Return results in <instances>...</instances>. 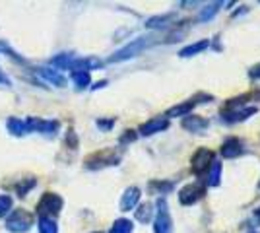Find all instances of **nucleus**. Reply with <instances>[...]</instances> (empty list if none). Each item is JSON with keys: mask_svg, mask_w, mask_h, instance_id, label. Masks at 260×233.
Wrapping results in <instances>:
<instances>
[{"mask_svg": "<svg viewBox=\"0 0 260 233\" xmlns=\"http://www.w3.org/2000/svg\"><path fill=\"white\" fill-rule=\"evenodd\" d=\"M208 171H210V173H208V185H210V187H217L219 181H221V163H219L217 159H214Z\"/></svg>", "mask_w": 260, "mask_h": 233, "instance_id": "nucleus-17", "label": "nucleus"}, {"mask_svg": "<svg viewBox=\"0 0 260 233\" xmlns=\"http://www.w3.org/2000/svg\"><path fill=\"white\" fill-rule=\"evenodd\" d=\"M153 218V206L150 202H146V204H140L138 206V210H136V220L142 223H148L150 220Z\"/></svg>", "mask_w": 260, "mask_h": 233, "instance_id": "nucleus-18", "label": "nucleus"}, {"mask_svg": "<svg viewBox=\"0 0 260 233\" xmlns=\"http://www.w3.org/2000/svg\"><path fill=\"white\" fill-rule=\"evenodd\" d=\"M132 229H134L132 222L126 220V218H120V220H115V223L111 225V231L109 233H132Z\"/></svg>", "mask_w": 260, "mask_h": 233, "instance_id": "nucleus-20", "label": "nucleus"}, {"mask_svg": "<svg viewBox=\"0 0 260 233\" xmlns=\"http://www.w3.org/2000/svg\"><path fill=\"white\" fill-rule=\"evenodd\" d=\"M138 200H140V189H138V187H128V189L124 190L122 198H120V204H119L120 210L130 212L138 204Z\"/></svg>", "mask_w": 260, "mask_h": 233, "instance_id": "nucleus-14", "label": "nucleus"}, {"mask_svg": "<svg viewBox=\"0 0 260 233\" xmlns=\"http://www.w3.org/2000/svg\"><path fill=\"white\" fill-rule=\"evenodd\" d=\"M250 233H256V231H250Z\"/></svg>", "mask_w": 260, "mask_h": 233, "instance_id": "nucleus-36", "label": "nucleus"}, {"mask_svg": "<svg viewBox=\"0 0 260 233\" xmlns=\"http://www.w3.org/2000/svg\"><path fill=\"white\" fill-rule=\"evenodd\" d=\"M113 124H115V121H113V119H109V121H105V119H99V121H98V126L101 128V130H109Z\"/></svg>", "mask_w": 260, "mask_h": 233, "instance_id": "nucleus-31", "label": "nucleus"}, {"mask_svg": "<svg viewBox=\"0 0 260 233\" xmlns=\"http://www.w3.org/2000/svg\"><path fill=\"white\" fill-rule=\"evenodd\" d=\"M212 161H214V152L208 148H200V150H196L190 159V169L194 175H204L212 165Z\"/></svg>", "mask_w": 260, "mask_h": 233, "instance_id": "nucleus-6", "label": "nucleus"}, {"mask_svg": "<svg viewBox=\"0 0 260 233\" xmlns=\"http://www.w3.org/2000/svg\"><path fill=\"white\" fill-rule=\"evenodd\" d=\"M0 84H4V86H10V80L2 74V70H0Z\"/></svg>", "mask_w": 260, "mask_h": 233, "instance_id": "nucleus-34", "label": "nucleus"}, {"mask_svg": "<svg viewBox=\"0 0 260 233\" xmlns=\"http://www.w3.org/2000/svg\"><path fill=\"white\" fill-rule=\"evenodd\" d=\"M37 72H39L47 82H51L53 86H56V88H64L66 86V78L62 76V74H58L56 70H51V68H37Z\"/></svg>", "mask_w": 260, "mask_h": 233, "instance_id": "nucleus-15", "label": "nucleus"}, {"mask_svg": "<svg viewBox=\"0 0 260 233\" xmlns=\"http://www.w3.org/2000/svg\"><path fill=\"white\" fill-rule=\"evenodd\" d=\"M66 142L72 146V148H76V146H78V140L74 138V132H72V130L68 132V138H66Z\"/></svg>", "mask_w": 260, "mask_h": 233, "instance_id": "nucleus-33", "label": "nucleus"}, {"mask_svg": "<svg viewBox=\"0 0 260 233\" xmlns=\"http://www.w3.org/2000/svg\"><path fill=\"white\" fill-rule=\"evenodd\" d=\"M39 233H58V227H56V222L53 218H39Z\"/></svg>", "mask_w": 260, "mask_h": 233, "instance_id": "nucleus-24", "label": "nucleus"}, {"mask_svg": "<svg viewBox=\"0 0 260 233\" xmlns=\"http://www.w3.org/2000/svg\"><path fill=\"white\" fill-rule=\"evenodd\" d=\"M33 222H35V218H33L31 212L23 210V208H16L10 214V218L6 220V229L12 233H25L31 229Z\"/></svg>", "mask_w": 260, "mask_h": 233, "instance_id": "nucleus-4", "label": "nucleus"}, {"mask_svg": "<svg viewBox=\"0 0 260 233\" xmlns=\"http://www.w3.org/2000/svg\"><path fill=\"white\" fill-rule=\"evenodd\" d=\"M12 204H14L12 196H8V194H0V218H4V216L12 210Z\"/></svg>", "mask_w": 260, "mask_h": 233, "instance_id": "nucleus-27", "label": "nucleus"}, {"mask_svg": "<svg viewBox=\"0 0 260 233\" xmlns=\"http://www.w3.org/2000/svg\"><path fill=\"white\" fill-rule=\"evenodd\" d=\"M258 111L254 105L250 107H241V109H233V111H221V121L228 122V124H235V122L247 121L249 117H252L254 113Z\"/></svg>", "mask_w": 260, "mask_h": 233, "instance_id": "nucleus-9", "label": "nucleus"}, {"mask_svg": "<svg viewBox=\"0 0 260 233\" xmlns=\"http://www.w3.org/2000/svg\"><path fill=\"white\" fill-rule=\"evenodd\" d=\"M221 6H223V2H216V4H208L206 8H202V12H200V16H198V20H200V22H206V20H212V18L216 16L217 12L221 10Z\"/></svg>", "mask_w": 260, "mask_h": 233, "instance_id": "nucleus-19", "label": "nucleus"}, {"mask_svg": "<svg viewBox=\"0 0 260 233\" xmlns=\"http://www.w3.org/2000/svg\"><path fill=\"white\" fill-rule=\"evenodd\" d=\"M206 194V185H198V183H190L179 190V202L183 206H192L198 200L204 198Z\"/></svg>", "mask_w": 260, "mask_h": 233, "instance_id": "nucleus-7", "label": "nucleus"}, {"mask_svg": "<svg viewBox=\"0 0 260 233\" xmlns=\"http://www.w3.org/2000/svg\"><path fill=\"white\" fill-rule=\"evenodd\" d=\"M72 82L76 84L78 89H84L91 84V76L89 72H72Z\"/></svg>", "mask_w": 260, "mask_h": 233, "instance_id": "nucleus-23", "label": "nucleus"}, {"mask_svg": "<svg viewBox=\"0 0 260 233\" xmlns=\"http://www.w3.org/2000/svg\"><path fill=\"white\" fill-rule=\"evenodd\" d=\"M186 31H188V22H181V29H177V27H175L173 34H169V37H167V41H169V43H173V41H181Z\"/></svg>", "mask_w": 260, "mask_h": 233, "instance_id": "nucleus-26", "label": "nucleus"}, {"mask_svg": "<svg viewBox=\"0 0 260 233\" xmlns=\"http://www.w3.org/2000/svg\"><path fill=\"white\" fill-rule=\"evenodd\" d=\"M62 206H64L62 196H58L54 192H45L41 200L37 202V214H39V218H53L54 220V216L60 214Z\"/></svg>", "mask_w": 260, "mask_h": 233, "instance_id": "nucleus-2", "label": "nucleus"}, {"mask_svg": "<svg viewBox=\"0 0 260 233\" xmlns=\"http://www.w3.org/2000/svg\"><path fill=\"white\" fill-rule=\"evenodd\" d=\"M200 101H198V95L196 97H192V99H186L183 101V103H179V105H173L171 109H167V113H165V119H173V117H188L190 113H192V109H194L196 105H198Z\"/></svg>", "mask_w": 260, "mask_h": 233, "instance_id": "nucleus-10", "label": "nucleus"}, {"mask_svg": "<svg viewBox=\"0 0 260 233\" xmlns=\"http://www.w3.org/2000/svg\"><path fill=\"white\" fill-rule=\"evenodd\" d=\"M134 140H136V132L134 130H126L120 136V144H128V142H134Z\"/></svg>", "mask_w": 260, "mask_h": 233, "instance_id": "nucleus-30", "label": "nucleus"}, {"mask_svg": "<svg viewBox=\"0 0 260 233\" xmlns=\"http://www.w3.org/2000/svg\"><path fill=\"white\" fill-rule=\"evenodd\" d=\"M243 154H245V142L235 138V136L228 138V140L221 144V155L228 157V159L239 157V155H243Z\"/></svg>", "mask_w": 260, "mask_h": 233, "instance_id": "nucleus-11", "label": "nucleus"}, {"mask_svg": "<svg viewBox=\"0 0 260 233\" xmlns=\"http://www.w3.org/2000/svg\"><path fill=\"white\" fill-rule=\"evenodd\" d=\"M256 216H258V218H260V208H258V210H256Z\"/></svg>", "mask_w": 260, "mask_h": 233, "instance_id": "nucleus-35", "label": "nucleus"}, {"mask_svg": "<svg viewBox=\"0 0 260 233\" xmlns=\"http://www.w3.org/2000/svg\"><path fill=\"white\" fill-rule=\"evenodd\" d=\"M250 78H254V80H260V64H256V66L250 68Z\"/></svg>", "mask_w": 260, "mask_h": 233, "instance_id": "nucleus-32", "label": "nucleus"}, {"mask_svg": "<svg viewBox=\"0 0 260 233\" xmlns=\"http://www.w3.org/2000/svg\"><path fill=\"white\" fill-rule=\"evenodd\" d=\"M120 161V155L115 154L113 150H103V152H95L86 159L87 169H101L107 165H117Z\"/></svg>", "mask_w": 260, "mask_h": 233, "instance_id": "nucleus-5", "label": "nucleus"}, {"mask_svg": "<svg viewBox=\"0 0 260 233\" xmlns=\"http://www.w3.org/2000/svg\"><path fill=\"white\" fill-rule=\"evenodd\" d=\"M208 47H210V39H200V41H196V43H192V45H188V47H184V49H181L179 56L188 58V56L202 53V51H204V49H208Z\"/></svg>", "mask_w": 260, "mask_h": 233, "instance_id": "nucleus-16", "label": "nucleus"}, {"mask_svg": "<svg viewBox=\"0 0 260 233\" xmlns=\"http://www.w3.org/2000/svg\"><path fill=\"white\" fill-rule=\"evenodd\" d=\"M155 43V35H144V37H138L134 41H130L128 45H124L122 49H119L115 55L109 58V62H122V60H128V58H134L138 56L148 47H152Z\"/></svg>", "mask_w": 260, "mask_h": 233, "instance_id": "nucleus-1", "label": "nucleus"}, {"mask_svg": "<svg viewBox=\"0 0 260 233\" xmlns=\"http://www.w3.org/2000/svg\"><path fill=\"white\" fill-rule=\"evenodd\" d=\"M183 128L188 130V132L202 134L204 130L210 128V121L204 119V117H198V115H188V117L183 119Z\"/></svg>", "mask_w": 260, "mask_h": 233, "instance_id": "nucleus-12", "label": "nucleus"}, {"mask_svg": "<svg viewBox=\"0 0 260 233\" xmlns=\"http://www.w3.org/2000/svg\"><path fill=\"white\" fill-rule=\"evenodd\" d=\"M6 126H8V132L16 134V136H22V134H25V122H23L22 119L12 117V119H8Z\"/></svg>", "mask_w": 260, "mask_h": 233, "instance_id": "nucleus-21", "label": "nucleus"}, {"mask_svg": "<svg viewBox=\"0 0 260 233\" xmlns=\"http://www.w3.org/2000/svg\"><path fill=\"white\" fill-rule=\"evenodd\" d=\"M25 122V132H41V134H54L58 130V121H43L37 117H29Z\"/></svg>", "mask_w": 260, "mask_h": 233, "instance_id": "nucleus-8", "label": "nucleus"}, {"mask_svg": "<svg viewBox=\"0 0 260 233\" xmlns=\"http://www.w3.org/2000/svg\"><path fill=\"white\" fill-rule=\"evenodd\" d=\"M150 189H152V190H159L161 194H165L167 190L173 189V183H161V181H152V183H150Z\"/></svg>", "mask_w": 260, "mask_h": 233, "instance_id": "nucleus-28", "label": "nucleus"}, {"mask_svg": "<svg viewBox=\"0 0 260 233\" xmlns=\"http://www.w3.org/2000/svg\"><path fill=\"white\" fill-rule=\"evenodd\" d=\"M175 18V14H163V16H155V18H150L146 22V27H165L167 23Z\"/></svg>", "mask_w": 260, "mask_h": 233, "instance_id": "nucleus-22", "label": "nucleus"}, {"mask_svg": "<svg viewBox=\"0 0 260 233\" xmlns=\"http://www.w3.org/2000/svg\"><path fill=\"white\" fill-rule=\"evenodd\" d=\"M167 126H169V119H165V117H153V119H150V121H146L142 124L140 134L142 136H152V134L165 130Z\"/></svg>", "mask_w": 260, "mask_h": 233, "instance_id": "nucleus-13", "label": "nucleus"}, {"mask_svg": "<svg viewBox=\"0 0 260 233\" xmlns=\"http://www.w3.org/2000/svg\"><path fill=\"white\" fill-rule=\"evenodd\" d=\"M35 187V179H25L22 187H18V196H25V192Z\"/></svg>", "mask_w": 260, "mask_h": 233, "instance_id": "nucleus-29", "label": "nucleus"}, {"mask_svg": "<svg viewBox=\"0 0 260 233\" xmlns=\"http://www.w3.org/2000/svg\"><path fill=\"white\" fill-rule=\"evenodd\" d=\"M155 218H153V233H173V218L169 212V204L165 198H157L155 204Z\"/></svg>", "mask_w": 260, "mask_h": 233, "instance_id": "nucleus-3", "label": "nucleus"}, {"mask_svg": "<svg viewBox=\"0 0 260 233\" xmlns=\"http://www.w3.org/2000/svg\"><path fill=\"white\" fill-rule=\"evenodd\" d=\"M72 58H74L72 55L62 53V55L54 56L53 60H51V64H53V66H56V68H60V70H62V68H64V70H68V68H70V62H72Z\"/></svg>", "mask_w": 260, "mask_h": 233, "instance_id": "nucleus-25", "label": "nucleus"}]
</instances>
